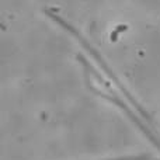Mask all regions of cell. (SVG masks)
<instances>
[{"instance_id":"6da1fadb","label":"cell","mask_w":160,"mask_h":160,"mask_svg":"<svg viewBox=\"0 0 160 160\" xmlns=\"http://www.w3.org/2000/svg\"><path fill=\"white\" fill-rule=\"evenodd\" d=\"M114 160H159V159H155L152 156H131V158H121Z\"/></svg>"}]
</instances>
